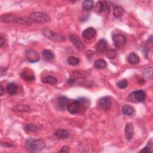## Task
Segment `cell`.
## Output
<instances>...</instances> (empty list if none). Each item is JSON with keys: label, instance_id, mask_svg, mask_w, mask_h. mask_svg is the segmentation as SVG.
Masks as SVG:
<instances>
[{"label": "cell", "instance_id": "1", "mask_svg": "<svg viewBox=\"0 0 153 153\" xmlns=\"http://www.w3.org/2000/svg\"><path fill=\"white\" fill-rule=\"evenodd\" d=\"M1 21L6 23H15L21 25H30L32 22L29 17H19L10 14L3 15L1 16Z\"/></svg>", "mask_w": 153, "mask_h": 153}, {"label": "cell", "instance_id": "2", "mask_svg": "<svg viewBox=\"0 0 153 153\" xmlns=\"http://www.w3.org/2000/svg\"><path fill=\"white\" fill-rule=\"evenodd\" d=\"M26 147L29 151L40 152L45 148V144L41 139L29 138L26 141Z\"/></svg>", "mask_w": 153, "mask_h": 153}, {"label": "cell", "instance_id": "3", "mask_svg": "<svg viewBox=\"0 0 153 153\" xmlns=\"http://www.w3.org/2000/svg\"><path fill=\"white\" fill-rule=\"evenodd\" d=\"M28 17L32 22V23H44L50 20V17L48 15L43 12H38V11L31 13Z\"/></svg>", "mask_w": 153, "mask_h": 153}, {"label": "cell", "instance_id": "4", "mask_svg": "<svg viewBox=\"0 0 153 153\" xmlns=\"http://www.w3.org/2000/svg\"><path fill=\"white\" fill-rule=\"evenodd\" d=\"M146 97L145 92L144 90H136L131 93L128 96L129 102L132 103H140L144 101Z\"/></svg>", "mask_w": 153, "mask_h": 153}, {"label": "cell", "instance_id": "5", "mask_svg": "<svg viewBox=\"0 0 153 153\" xmlns=\"http://www.w3.org/2000/svg\"><path fill=\"white\" fill-rule=\"evenodd\" d=\"M42 32L45 37H46L47 38L52 41L62 42V41H64L65 40V37L62 36V35L57 34L56 32H54L49 29H43Z\"/></svg>", "mask_w": 153, "mask_h": 153}, {"label": "cell", "instance_id": "6", "mask_svg": "<svg viewBox=\"0 0 153 153\" xmlns=\"http://www.w3.org/2000/svg\"><path fill=\"white\" fill-rule=\"evenodd\" d=\"M112 41L115 47L120 48L126 43V37L122 34H114L112 36Z\"/></svg>", "mask_w": 153, "mask_h": 153}, {"label": "cell", "instance_id": "7", "mask_svg": "<svg viewBox=\"0 0 153 153\" xmlns=\"http://www.w3.org/2000/svg\"><path fill=\"white\" fill-rule=\"evenodd\" d=\"M98 105L101 108L105 111L108 110L111 105V98L110 96H104L100 99Z\"/></svg>", "mask_w": 153, "mask_h": 153}, {"label": "cell", "instance_id": "8", "mask_svg": "<svg viewBox=\"0 0 153 153\" xmlns=\"http://www.w3.org/2000/svg\"><path fill=\"white\" fill-rule=\"evenodd\" d=\"M80 107H81L80 101H75L68 104L67 110L70 114H75L79 111L80 109Z\"/></svg>", "mask_w": 153, "mask_h": 153}, {"label": "cell", "instance_id": "9", "mask_svg": "<svg viewBox=\"0 0 153 153\" xmlns=\"http://www.w3.org/2000/svg\"><path fill=\"white\" fill-rule=\"evenodd\" d=\"M25 56L27 59V60L31 63L37 62L40 60V56L38 53L35 50H27L25 53Z\"/></svg>", "mask_w": 153, "mask_h": 153}, {"label": "cell", "instance_id": "10", "mask_svg": "<svg viewBox=\"0 0 153 153\" xmlns=\"http://www.w3.org/2000/svg\"><path fill=\"white\" fill-rule=\"evenodd\" d=\"M21 78L27 81H33L35 78L34 73L30 69H25L20 74Z\"/></svg>", "mask_w": 153, "mask_h": 153}, {"label": "cell", "instance_id": "11", "mask_svg": "<svg viewBox=\"0 0 153 153\" xmlns=\"http://www.w3.org/2000/svg\"><path fill=\"white\" fill-rule=\"evenodd\" d=\"M69 38H70V40L71 41V42L74 44V45L77 49L80 50L84 49L85 45H83V43H82V41H81V40L77 36V35H75L74 34H71L70 35Z\"/></svg>", "mask_w": 153, "mask_h": 153}, {"label": "cell", "instance_id": "12", "mask_svg": "<svg viewBox=\"0 0 153 153\" xmlns=\"http://www.w3.org/2000/svg\"><path fill=\"white\" fill-rule=\"evenodd\" d=\"M96 34V30L94 29L93 28L90 27L87 29H86L82 34V35L84 38L86 40H91L93 37H95V35Z\"/></svg>", "mask_w": 153, "mask_h": 153}, {"label": "cell", "instance_id": "13", "mask_svg": "<svg viewBox=\"0 0 153 153\" xmlns=\"http://www.w3.org/2000/svg\"><path fill=\"white\" fill-rule=\"evenodd\" d=\"M125 135L127 139L131 141L133 136V127L131 123H127L125 127Z\"/></svg>", "mask_w": 153, "mask_h": 153}, {"label": "cell", "instance_id": "14", "mask_svg": "<svg viewBox=\"0 0 153 153\" xmlns=\"http://www.w3.org/2000/svg\"><path fill=\"white\" fill-rule=\"evenodd\" d=\"M95 9V11L98 13L106 12L108 10L107 3L105 1H99L96 4Z\"/></svg>", "mask_w": 153, "mask_h": 153}, {"label": "cell", "instance_id": "15", "mask_svg": "<svg viewBox=\"0 0 153 153\" xmlns=\"http://www.w3.org/2000/svg\"><path fill=\"white\" fill-rule=\"evenodd\" d=\"M69 132L66 130H65V129H58L55 132V136L61 139H65L68 138L69 137Z\"/></svg>", "mask_w": 153, "mask_h": 153}, {"label": "cell", "instance_id": "16", "mask_svg": "<svg viewBox=\"0 0 153 153\" xmlns=\"http://www.w3.org/2000/svg\"><path fill=\"white\" fill-rule=\"evenodd\" d=\"M107 45H108L107 41L104 39H102L99 40L97 44V45H96L97 50L99 53L103 52L106 50V49H107Z\"/></svg>", "mask_w": 153, "mask_h": 153}, {"label": "cell", "instance_id": "17", "mask_svg": "<svg viewBox=\"0 0 153 153\" xmlns=\"http://www.w3.org/2000/svg\"><path fill=\"white\" fill-rule=\"evenodd\" d=\"M140 61L139 56L135 53H132L128 56V62L131 64L136 65Z\"/></svg>", "mask_w": 153, "mask_h": 153}, {"label": "cell", "instance_id": "18", "mask_svg": "<svg viewBox=\"0 0 153 153\" xmlns=\"http://www.w3.org/2000/svg\"><path fill=\"white\" fill-rule=\"evenodd\" d=\"M43 83L45 84H49L51 85H54L57 83V80L56 77L53 76H47L43 79Z\"/></svg>", "mask_w": 153, "mask_h": 153}, {"label": "cell", "instance_id": "19", "mask_svg": "<svg viewBox=\"0 0 153 153\" xmlns=\"http://www.w3.org/2000/svg\"><path fill=\"white\" fill-rule=\"evenodd\" d=\"M6 90L10 95H14L17 91V86L14 83H10L7 86Z\"/></svg>", "mask_w": 153, "mask_h": 153}, {"label": "cell", "instance_id": "20", "mask_svg": "<svg viewBox=\"0 0 153 153\" xmlns=\"http://www.w3.org/2000/svg\"><path fill=\"white\" fill-rule=\"evenodd\" d=\"M124 13V10L122 7L115 6L114 7L113 15L115 17L117 18L121 17L123 15Z\"/></svg>", "mask_w": 153, "mask_h": 153}, {"label": "cell", "instance_id": "21", "mask_svg": "<svg viewBox=\"0 0 153 153\" xmlns=\"http://www.w3.org/2000/svg\"><path fill=\"white\" fill-rule=\"evenodd\" d=\"M42 54L44 59L46 61H51L54 57V53L50 50H44Z\"/></svg>", "mask_w": 153, "mask_h": 153}, {"label": "cell", "instance_id": "22", "mask_svg": "<svg viewBox=\"0 0 153 153\" xmlns=\"http://www.w3.org/2000/svg\"><path fill=\"white\" fill-rule=\"evenodd\" d=\"M122 112L126 115L131 116V115H133V114L134 112V109L133 108V107H131V106L126 105L124 106L122 108Z\"/></svg>", "mask_w": 153, "mask_h": 153}, {"label": "cell", "instance_id": "23", "mask_svg": "<svg viewBox=\"0 0 153 153\" xmlns=\"http://www.w3.org/2000/svg\"><path fill=\"white\" fill-rule=\"evenodd\" d=\"M24 130L28 132H38L39 129L32 124H25L23 126Z\"/></svg>", "mask_w": 153, "mask_h": 153}, {"label": "cell", "instance_id": "24", "mask_svg": "<svg viewBox=\"0 0 153 153\" xmlns=\"http://www.w3.org/2000/svg\"><path fill=\"white\" fill-rule=\"evenodd\" d=\"M67 62L70 65H72V66H75L77 65H78L80 62V59L78 58L73 56H69L67 59Z\"/></svg>", "mask_w": 153, "mask_h": 153}, {"label": "cell", "instance_id": "25", "mask_svg": "<svg viewBox=\"0 0 153 153\" xmlns=\"http://www.w3.org/2000/svg\"><path fill=\"white\" fill-rule=\"evenodd\" d=\"M68 99L65 96H61L58 99V104L59 107L61 109L64 110L66 106L68 105Z\"/></svg>", "mask_w": 153, "mask_h": 153}, {"label": "cell", "instance_id": "26", "mask_svg": "<svg viewBox=\"0 0 153 153\" xmlns=\"http://www.w3.org/2000/svg\"><path fill=\"white\" fill-rule=\"evenodd\" d=\"M95 66L97 69H103L107 66V62L103 59H98L95 64Z\"/></svg>", "mask_w": 153, "mask_h": 153}, {"label": "cell", "instance_id": "27", "mask_svg": "<svg viewBox=\"0 0 153 153\" xmlns=\"http://www.w3.org/2000/svg\"><path fill=\"white\" fill-rule=\"evenodd\" d=\"M93 1H85L83 3V8L86 11H90L93 8Z\"/></svg>", "mask_w": 153, "mask_h": 153}, {"label": "cell", "instance_id": "28", "mask_svg": "<svg viewBox=\"0 0 153 153\" xmlns=\"http://www.w3.org/2000/svg\"><path fill=\"white\" fill-rule=\"evenodd\" d=\"M143 74L145 77L147 78H152V66L146 68L144 69Z\"/></svg>", "mask_w": 153, "mask_h": 153}, {"label": "cell", "instance_id": "29", "mask_svg": "<svg viewBox=\"0 0 153 153\" xmlns=\"http://www.w3.org/2000/svg\"><path fill=\"white\" fill-rule=\"evenodd\" d=\"M140 152H152V139L150 140L147 145L142 150L140 151Z\"/></svg>", "mask_w": 153, "mask_h": 153}, {"label": "cell", "instance_id": "30", "mask_svg": "<svg viewBox=\"0 0 153 153\" xmlns=\"http://www.w3.org/2000/svg\"><path fill=\"white\" fill-rule=\"evenodd\" d=\"M117 85V86H118V87H119L120 89H124L126 88L127 85H128L127 80L126 79H123V80L120 81L119 82H118Z\"/></svg>", "mask_w": 153, "mask_h": 153}, {"label": "cell", "instance_id": "31", "mask_svg": "<svg viewBox=\"0 0 153 153\" xmlns=\"http://www.w3.org/2000/svg\"><path fill=\"white\" fill-rule=\"evenodd\" d=\"M106 55H107V57L110 59H114L116 57V52L115 50L113 49L109 50L107 52Z\"/></svg>", "mask_w": 153, "mask_h": 153}, {"label": "cell", "instance_id": "32", "mask_svg": "<svg viewBox=\"0 0 153 153\" xmlns=\"http://www.w3.org/2000/svg\"><path fill=\"white\" fill-rule=\"evenodd\" d=\"M61 152H70V147L67 146V145H65V146H64L62 149L60 151Z\"/></svg>", "mask_w": 153, "mask_h": 153}, {"label": "cell", "instance_id": "33", "mask_svg": "<svg viewBox=\"0 0 153 153\" xmlns=\"http://www.w3.org/2000/svg\"><path fill=\"white\" fill-rule=\"evenodd\" d=\"M5 43H6L5 38L2 36V35H1V37H0V46L3 47V45L5 44Z\"/></svg>", "mask_w": 153, "mask_h": 153}, {"label": "cell", "instance_id": "34", "mask_svg": "<svg viewBox=\"0 0 153 153\" xmlns=\"http://www.w3.org/2000/svg\"><path fill=\"white\" fill-rule=\"evenodd\" d=\"M86 55H87V57L89 58V57H92V56H93V51H91V50H89V51H88V52H87V53H86Z\"/></svg>", "mask_w": 153, "mask_h": 153}, {"label": "cell", "instance_id": "35", "mask_svg": "<svg viewBox=\"0 0 153 153\" xmlns=\"http://www.w3.org/2000/svg\"><path fill=\"white\" fill-rule=\"evenodd\" d=\"M0 87H1V96H2L3 95V93H4V89H3V87L2 85H1Z\"/></svg>", "mask_w": 153, "mask_h": 153}]
</instances>
